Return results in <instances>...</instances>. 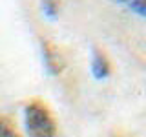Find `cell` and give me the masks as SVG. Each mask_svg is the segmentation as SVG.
Wrapping results in <instances>:
<instances>
[{"label":"cell","mask_w":146,"mask_h":137,"mask_svg":"<svg viewBox=\"0 0 146 137\" xmlns=\"http://www.w3.org/2000/svg\"><path fill=\"white\" fill-rule=\"evenodd\" d=\"M24 119L29 137H55V121L42 102L27 104Z\"/></svg>","instance_id":"6da1fadb"},{"label":"cell","mask_w":146,"mask_h":137,"mask_svg":"<svg viewBox=\"0 0 146 137\" xmlns=\"http://www.w3.org/2000/svg\"><path fill=\"white\" fill-rule=\"evenodd\" d=\"M42 51H44V61H46L48 70L51 71V73H58V71L62 70V66H64V62H62L58 51L53 48L51 44H48V42L42 44Z\"/></svg>","instance_id":"7a4b0ae2"},{"label":"cell","mask_w":146,"mask_h":137,"mask_svg":"<svg viewBox=\"0 0 146 137\" xmlns=\"http://www.w3.org/2000/svg\"><path fill=\"white\" fill-rule=\"evenodd\" d=\"M91 71L97 79H106L110 75V62L106 59V55L100 53L99 49L93 51V61H91Z\"/></svg>","instance_id":"3957f363"},{"label":"cell","mask_w":146,"mask_h":137,"mask_svg":"<svg viewBox=\"0 0 146 137\" xmlns=\"http://www.w3.org/2000/svg\"><path fill=\"white\" fill-rule=\"evenodd\" d=\"M126 6L137 15L146 17V0H131V2H126Z\"/></svg>","instance_id":"277c9868"},{"label":"cell","mask_w":146,"mask_h":137,"mask_svg":"<svg viewBox=\"0 0 146 137\" xmlns=\"http://www.w3.org/2000/svg\"><path fill=\"white\" fill-rule=\"evenodd\" d=\"M0 137H18L11 126L7 124L4 119H0Z\"/></svg>","instance_id":"5b68a950"},{"label":"cell","mask_w":146,"mask_h":137,"mask_svg":"<svg viewBox=\"0 0 146 137\" xmlns=\"http://www.w3.org/2000/svg\"><path fill=\"white\" fill-rule=\"evenodd\" d=\"M42 7H44V9H46V11H48V13H49V15H51V17L55 15V6H53V4H51V2H46V4H44V6H42Z\"/></svg>","instance_id":"8992f818"}]
</instances>
